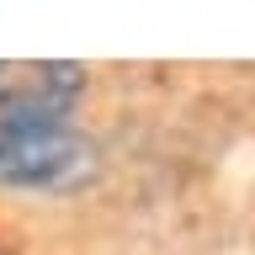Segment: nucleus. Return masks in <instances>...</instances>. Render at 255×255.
I'll return each mask as SVG.
<instances>
[{
	"instance_id": "f03ea898",
	"label": "nucleus",
	"mask_w": 255,
	"mask_h": 255,
	"mask_svg": "<svg viewBox=\"0 0 255 255\" xmlns=\"http://www.w3.org/2000/svg\"><path fill=\"white\" fill-rule=\"evenodd\" d=\"M5 69H11V64H0V85H5Z\"/></svg>"
},
{
	"instance_id": "f257e3e1",
	"label": "nucleus",
	"mask_w": 255,
	"mask_h": 255,
	"mask_svg": "<svg viewBox=\"0 0 255 255\" xmlns=\"http://www.w3.org/2000/svg\"><path fill=\"white\" fill-rule=\"evenodd\" d=\"M85 69L69 59L5 69L0 85V186L5 191H69L96 165L75 112Z\"/></svg>"
}]
</instances>
